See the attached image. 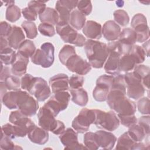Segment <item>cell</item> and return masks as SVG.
I'll use <instances>...</instances> for the list:
<instances>
[{"label":"cell","instance_id":"6da1fadb","mask_svg":"<svg viewBox=\"0 0 150 150\" xmlns=\"http://www.w3.org/2000/svg\"><path fill=\"white\" fill-rule=\"evenodd\" d=\"M84 46L91 66L95 69L102 68L109 55L107 45L96 40L87 39Z\"/></svg>","mask_w":150,"mask_h":150},{"label":"cell","instance_id":"7a4b0ae2","mask_svg":"<svg viewBox=\"0 0 150 150\" xmlns=\"http://www.w3.org/2000/svg\"><path fill=\"white\" fill-rule=\"evenodd\" d=\"M54 114L45 106L42 107L38 113V124L42 128L55 135H60L65 130L64 123L56 120Z\"/></svg>","mask_w":150,"mask_h":150},{"label":"cell","instance_id":"3957f363","mask_svg":"<svg viewBox=\"0 0 150 150\" xmlns=\"http://www.w3.org/2000/svg\"><path fill=\"white\" fill-rule=\"evenodd\" d=\"M54 47L50 42L43 43L40 46V49L35 50L30 57L33 63L40 65L43 68L50 67L54 60Z\"/></svg>","mask_w":150,"mask_h":150},{"label":"cell","instance_id":"277c9868","mask_svg":"<svg viewBox=\"0 0 150 150\" xmlns=\"http://www.w3.org/2000/svg\"><path fill=\"white\" fill-rule=\"evenodd\" d=\"M96 118V109L84 108L74 118L71 127L77 133H84L89 130L90 125L94 124Z\"/></svg>","mask_w":150,"mask_h":150},{"label":"cell","instance_id":"5b68a950","mask_svg":"<svg viewBox=\"0 0 150 150\" xmlns=\"http://www.w3.org/2000/svg\"><path fill=\"white\" fill-rule=\"evenodd\" d=\"M17 107L25 115L31 117L36 114L39 109L38 101L30 93L20 89L18 90Z\"/></svg>","mask_w":150,"mask_h":150},{"label":"cell","instance_id":"8992f818","mask_svg":"<svg viewBox=\"0 0 150 150\" xmlns=\"http://www.w3.org/2000/svg\"><path fill=\"white\" fill-rule=\"evenodd\" d=\"M96 127L107 131H113L120 125V120L114 111L105 112L96 109V118L94 122Z\"/></svg>","mask_w":150,"mask_h":150},{"label":"cell","instance_id":"52a82bcc","mask_svg":"<svg viewBox=\"0 0 150 150\" xmlns=\"http://www.w3.org/2000/svg\"><path fill=\"white\" fill-rule=\"evenodd\" d=\"M56 29L57 33L66 43H69L76 46L81 47L84 45L86 42V38L82 34L79 33L69 23L62 25H56Z\"/></svg>","mask_w":150,"mask_h":150},{"label":"cell","instance_id":"ba28073f","mask_svg":"<svg viewBox=\"0 0 150 150\" xmlns=\"http://www.w3.org/2000/svg\"><path fill=\"white\" fill-rule=\"evenodd\" d=\"M124 76L126 84V94L128 97L135 100L142 98L145 94V88L141 80L133 72L126 73Z\"/></svg>","mask_w":150,"mask_h":150},{"label":"cell","instance_id":"9c48e42d","mask_svg":"<svg viewBox=\"0 0 150 150\" xmlns=\"http://www.w3.org/2000/svg\"><path fill=\"white\" fill-rule=\"evenodd\" d=\"M70 100V95L67 91H60L54 94L44 104L56 117L58 114L67 108Z\"/></svg>","mask_w":150,"mask_h":150},{"label":"cell","instance_id":"30bf717a","mask_svg":"<svg viewBox=\"0 0 150 150\" xmlns=\"http://www.w3.org/2000/svg\"><path fill=\"white\" fill-rule=\"evenodd\" d=\"M28 91L40 102L45 101L51 94V90L47 81L39 77H34Z\"/></svg>","mask_w":150,"mask_h":150},{"label":"cell","instance_id":"8fae6325","mask_svg":"<svg viewBox=\"0 0 150 150\" xmlns=\"http://www.w3.org/2000/svg\"><path fill=\"white\" fill-rule=\"evenodd\" d=\"M65 66L69 71L80 76L87 74L91 69L90 63L77 54L71 56L67 61Z\"/></svg>","mask_w":150,"mask_h":150},{"label":"cell","instance_id":"7c38bea8","mask_svg":"<svg viewBox=\"0 0 150 150\" xmlns=\"http://www.w3.org/2000/svg\"><path fill=\"white\" fill-rule=\"evenodd\" d=\"M59 139L64 146V149H87L78 141L77 132L71 128H68L59 135Z\"/></svg>","mask_w":150,"mask_h":150},{"label":"cell","instance_id":"4fadbf2b","mask_svg":"<svg viewBox=\"0 0 150 150\" xmlns=\"http://www.w3.org/2000/svg\"><path fill=\"white\" fill-rule=\"evenodd\" d=\"M137 33L131 28H124L121 32L118 41L121 44L122 55L130 53L133 45L137 42Z\"/></svg>","mask_w":150,"mask_h":150},{"label":"cell","instance_id":"5bb4252c","mask_svg":"<svg viewBox=\"0 0 150 150\" xmlns=\"http://www.w3.org/2000/svg\"><path fill=\"white\" fill-rule=\"evenodd\" d=\"M69 78L64 73H59L52 76L49 79V84L53 94L69 89Z\"/></svg>","mask_w":150,"mask_h":150},{"label":"cell","instance_id":"9a60e30c","mask_svg":"<svg viewBox=\"0 0 150 150\" xmlns=\"http://www.w3.org/2000/svg\"><path fill=\"white\" fill-rule=\"evenodd\" d=\"M9 121L12 124L26 129L28 131L35 125L30 118L25 115L19 110L11 112L9 116Z\"/></svg>","mask_w":150,"mask_h":150},{"label":"cell","instance_id":"2e32d148","mask_svg":"<svg viewBox=\"0 0 150 150\" xmlns=\"http://www.w3.org/2000/svg\"><path fill=\"white\" fill-rule=\"evenodd\" d=\"M100 147L104 149H112L117 141L116 137L111 132L99 130L95 132Z\"/></svg>","mask_w":150,"mask_h":150},{"label":"cell","instance_id":"e0dca14e","mask_svg":"<svg viewBox=\"0 0 150 150\" xmlns=\"http://www.w3.org/2000/svg\"><path fill=\"white\" fill-rule=\"evenodd\" d=\"M121 55L117 52H109V55L104 64L105 71L110 75L120 74V59Z\"/></svg>","mask_w":150,"mask_h":150},{"label":"cell","instance_id":"ac0fdd59","mask_svg":"<svg viewBox=\"0 0 150 150\" xmlns=\"http://www.w3.org/2000/svg\"><path fill=\"white\" fill-rule=\"evenodd\" d=\"M121 32L120 26L112 20L105 22L102 27V34L104 38L110 42L117 40Z\"/></svg>","mask_w":150,"mask_h":150},{"label":"cell","instance_id":"d6986e66","mask_svg":"<svg viewBox=\"0 0 150 150\" xmlns=\"http://www.w3.org/2000/svg\"><path fill=\"white\" fill-rule=\"evenodd\" d=\"M82 30L84 35L88 39L97 40L102 37V26L99 23L96 21H87Z\"/></svg>","mask_w":150,"mask_h":150},{"label":"cell","instance_id":"ffe728a7","mask_svg":"<svg viewBox=\"0 0 150 150\" xmlns=\"http://www.w3.org/2000/svg\"><path fill=\"white\" fill-rule=\"evenodd\" d=\"M27 135L32 142L39 145H44L49 140L48 131L36 125L31 128Z\"/></svg>","mask_w":150,"mask_h":150},{"label":"cell","instance_id":"44dd1931","mask_svg":"<svg viewBox=\"0 0 150 150\" xmlns=\"http://www.w3.org/2000/svg\"><path fill=\"white\" fill-rule=\"evenodd\" d=\"M25 35L20 27L13 25L11 32L7 38L9 46L13 49H18L21 44L25 40Z\"/></svg>","mask_w":150,"mask_h":150},{"label":"cell","instance_id":"7402d4cb","mask_svg":"<svg viewBox=\"0 0 150 150\" xmlns=\"http://www.w3.org/2000/svg\"><path fill=\"white\" fill-rule=\"evenodd\" d=\"M29 59L26 58L16 53L15 60L12 64V73L16 76H22L26 74Z\"/></svg>","mask_w":150,"mask_h":150},{"label":"cell","instance_id":"603a6c76","mask_svg":"<svg viewBox=\"0 0 150 150\" xmlns=\"http://www.w3.org/2000/svg\"><path fill=\"white\" fill-rule=\"evenodd\" d=\"M149 71L150 68L149 66L141 64L137 65L134 69V71H132L141 80L144 87L148 90L149 86Z\"/></svg>","mask_w":150,"mask_h":150},{"label":"cell","instance_id":"cb8c5ba5","mask_svg":"<svg viewBox=\"0 0 150 150\" xmlns=\"http://www.w3.org/2000/svg\"><path fill=\"white\" fill-rule=\"evenodd\" d=\"M39 18L42 23H47L52 25H56L59 22L57 12L50 7H46L42 13L39 14Z\"/></svg>","mask_w":150,"mask_h":150},{"label":"cell","instance_id":"d4e9b609","mask_svg":"<svg viewBox=\"0 0 150 150\" xmlns=\"http://www.w3.org/2000/svg\"><path fill=\"white\" fill-rule=\"evenodd\" d=\"M71 95V101L76 104L84 107L88 101L87 92L82 87L77 89H70Z\"/></svg>","mask_w":150,"mask_h":150},{"label":"cell","instance_id":"484cf974","mask_svg":"<svg viewBox=\"0 0 150 150\" xmlns=\"http://www.w3.org/2000/svg\"><path fill=\"white\" fill-rule=\"evenodd\" d=\"M86 16L78 9L71 11L70 16L69 24L76 30H80L84 27L86 23Z\"/></svg>","mask_w":150,"mask_h":150},{"label":"cell","instance_id":"4316f807","mask_svg":"<svg viewBox=\"0 0 150 150\" xmlns=\"http://www.w3.org/2000/svg\"><path fill=\"white\" fill-rule=\"evenodd\" d=\"M120 71L128 73L132 70L138 65L135 59L131 54L122 55L120 59Z\"/></svg>","mask_w":150,"mask_h":150},{"label":"cell","instance_id":"83f0119b","mask_svg":"<svg viewBox=\"0 0 150 150\" xmlns=\"http://www.w3.org/2000/svg\"><path fill=\"white\" fill-rule=\"evenodd\" d=\"M136 142L131 138L128 132H125L118 138L115 149L133 150Z\"/></svg>","mask_w":150,"mask_h":150},{"label":"cell","instance_id":"f1b7e54d","mask_svg":"<svg viewBox=\"0 0 150 150\" xmlns=\"http://www.w3.org/2000/svg\"><path fill=\"white\" fill-rule=\"evenodd\" d=\"M55 9L59 15V22L57 25H62L69 23L70 16L71 11L62 5L59 1H57L56 3Z\"/></svg>","mask_w":150,"mask_h":150},{"label":"cell","instance_id":"f546056e","mask_svg":"<svg viewBox=\"0 0 150 150\" xmlns=\"http://www.w3.org/2000/svg\"><path fill=\"white\" fill-rule=\"evenodd\" d=\"M18 90L9 91L5 93L1 97V101L3 104L9 109H16L17 107Z\"/></svg>","mask_w":150,"mask_h":150},{"label":"cell","instance_id":"4dcf8cb0","mask_svg":"<svg viewBox=\"0 0 150 150\" xmlns=\"http://www.w3.org/2000/svg\"><path fill=\"white\" fill-rule=\"evenodd\" d=\"M36 50V46L34 43L29 39H26L21 44L17 53L22 56L29 59L32 57Z\"/></svg>","mask_w":150,"mask_h":150},{"label":"cell","instance_id":"1f68e13d","mask_svg":"<svg viewBox=\"0 0 150 150\" xmlns=\"http://www.w3.org/2000/svg\"><path fill=\"white\" fill-rule=\"evenodd\" d=\"M110 88L104 85L96 84L93 91V97L98 102H103L106 100Z\"/></svg>","mask_w":150,"mask_h":150},{"label":"cell","instance_id":"d6a6232c","mask_svg":"<svg viewBox=\"0 0 150 150\" xmlns=\"http://www.w3.org/2000/svg\"><path fill=\"white\" fill-rule=\"evenodd\" d=\"M127 132L135 142L142 141L146 135L144 129L137 123L129 127Z\"/></svg>","mask_w":150,"mask_h":150},{"label":"cell","instance_id":"836d02e7","mask_svg":"<svg viewBox=\"0 0 150 150\" xmlns=\"http://www.w3.org/2000/svg\"><path fill=\"white\" fill-rule=\"evenodd\" d=\"M16 54V53L10 46L0 50V59L1 63L6 66L12 64L15 59Z\"/></svg>","mask_w":150,"mask_h":150},{"label":"cell","instance_id":"e575fe53","mask_svg":"<svg viewBox=\"0 0 150 150\" xmlns=\"http://www.w3.org/2000/svg\"><path fill=\"white\" fill-rule=\"evenodd\" d=\"M76 54V50L74 46L69 45H65L59 52V59L62 64L65 66L67 61Z\"/></svg>","mask_w":150,"mask_h":150},{"label":"cell","instance_id":"d590c367","mask_svg":"<svg viewBox=\"0 0 150 150\" xmlns=\"http://www.w3.org/2000/svg\"><path fill=\"white\" fill-rule=\"evenodd\" d=\"M21 16L20 8L15 4L7 7L5 12V18L10 22H15L19 19Z\"/></svg>","mask_w":150,"mask_h":150},{"label":"cell","instance_id":"8d00e7d4","mask_svg":"<svg viewBox=\"0 0 150 150\" xmlns=\"http://www.w3.org/2000/svg\"><path fill=\"white\" fill-rule=\"evenodd\" d=\"M84 144L87 149L96 150L100 148L95 132H87L84 135Z\"/></svg>","mask_w":150,"mask_h":150},{"label":"cell","instance_id":"74e56055","mask_svg":"<svg viewBox=\"0 0 150 150\" xmlns=\"http://www.w3.org/2000/svg\"><path fill=\"white\" fill-rule=\"evenodd\" d=\"M28 39H33L38 36V28L33 22L24 21L21 24Z\"/></svg>","mask_w":150,"mask_h":150},{"label":"cell","instance_id":"f35d334b","mask_svg":"<svg viewBox=\"0 0 150 150\" xmlns=\"http://www.w3.org/2000/svg\"><path fill=\"white\" fill-rule=\"evenodd\" d=\"M114 21L121 26H127L129 22V17L126 11L122 9H118L113 13Z\"/></svg>","mask_w":150,"mask_h":150},{"label":"cell","instance_id":"ab89813d","mask_svg":"<svg viewBox=\"0 0 150 150\" xmlns=\"http://www.w3.org/2000/svg\"><path fill=\"white\" fill-rule=\"evenodd\" d=\"M7 90L9 91H17L20 90L21 80L16 76H9L4 81Z\"/></svg>","mask_w":150,"mask_h":150},{"label":"cell","instance_id":"60d3db41","mask_svg":"<svg viewBox=\"0 0 150 150\" xmlns=\"http://www.w3.org/2000/svg\"><path fill=\"white\" fill-rule=\"evenodd\" d=\"M129 54L135 59L138 64L142 63L145 60V53L142 47L139 45H133Z\"/></svg>","mask_w":150,"mask_h":150},{"label":"cell","instance_id":"b9f144b4","mask_svg":"<svg viewBox=\"0 0 150 150\" xmlns=\"http://www.w3.org/2000/svg\"><path fill=\"white\" fill-rule=\"evenodd\" d=\"M38 29L40 34L45 36L52 37L56 33L55 29L53 25L50 23H41L38 26Z\"/></svg>","mask_w":150,"mask_h":150},{"label":"cell","instance_id":"7bdbcfd3","mask_svg":"<svg viewBox=\"0 0 150 150\" xmlns=\"http://www.w3.org/2000/svg\"><path fill=\"white\" fill-rule=\"evenodd\" d=\"M1 138L0 141V148L1 149L4 150H9V149H15L18 148H21L17 146L16 145L12 142L11 138L7 137L3 133H2ZM22 149V148H21Z\"/></svg>","mask_w":150,"mask_h":150},{"label":"cell","instance_id":"ee69618b","mask_svg":"<svg viewBox=\"0 0 150 150\" xmlns=\"http://www.w3.org/2000/svg\"><path fill=\"white\" fill-rule=\"evenodd\" d=\"M84 82V77L79 74H73L69 80V84L71 89H77L82 87Z\"/></svg>","mask_w":150,"mask_h":150},{"label":"cell","instance_id":"f6af8a7d","mask_svg":"<svg viewBox=\"0 0 150 150\" xmlns=\"http://www.w3.org/2000/svg\"><path fill=\"white\" fill-rule=\"evenodd\" d=\"M77 7L78 10L85 16L89 15L91 13L93 8L91 2L90 1L86 0L78 1Z\"/></svg>","mask_w":150,"mask_h":150},{"label":"cell","instance_id":"bcb514c9","mask_svg":"<svg viewBox=\"0 0 150 150\" xmlns=\"http://www.w3.org/2000/svg\"><path fill=\"white\" fill-rule=\"evenodd\" d=\"M117 116L119 118L120 122H121L122 125L126 127L129 128L132 125L137 123V118H136L135 114L127 115L117 114Z\"/></svg>","mask_w":150,"mask_h":150},{"label":"cell","instance_id":"7dc6e473","mask_svg":"<svg viewBox=\"0 0 150 150\" xmlns=\"http://www.w3.org/2000/svg\"><path fill=\"white\" fill-rule=\"evenodd\" d=\"M137 107L141 114L144 115H149V99L146 97L139 98L137 103Z\"/></svg>","mask_w":150,"mask_h":150},{"label":"cell","instance_id":"c3c4849f","mask_svg":"<svg viewBox=\"0 0 150 150\" xmlns=\"http://www.w3.org/2000/svg\"><path fill=\"white\" fill-rule=\"evenodd\" d=\"M46 1H30L28 4V7L33 10L39 15L46 9Z\"/></svg>","mask_w":150,"mask_h":150},{"label":"cell","instance_id":"681fc988","mask_svg":"<svg viewBox=\"0 0 150 150\" xmlns=\"http://www.w3.org/2000/svg\"><path fill=\"white\" fill-rule=\"evenodd\" d=\"M114 78V76L113 75L103 74L98 77V79L96 80V84H103L111 88L113 84Z\"/></svg>","mask_w":150,"mask_h":150},{"label":"cell","instance_id":"f907efd6","mask_svg":"<svg viewBox=\"0 0 150 150\" xmlns=\"http://www.w3.org/2000/svg\"><path fill=\"white\" fill-rule=\"evenodd\" d=\"M142 24H147L146 18L142 13H137L132 17L131 22V26L132 29Z\"/></svg>","mask_w":150,"mask_h":150},{"label":"cell","instance_id":"816d5d0a","mask_svg":"<svg viewBox=\"0 0 150 150\" xmlns=\"http://www.w3.org/2000/svg\"><path fill=\"white\" fill-rule=\"evenodd\" d=\"M149 121L150 117L149 115H145L144 116H141L138 119V120H137L138 124L144 129L147 136H148L149 134Z\"/></svg>","mask_w":150,"mask_h":150},{"label":"cell","instance_id":"f5cc1de1","mask_svg":"<svg viewBox=\"0 0 150 150\" xmlns=\"http://www.w3.org/2000/svg\"><path fill=\"white\" fill-rule=\"evenodd\" d=\"M22 13L28 21L33 22L37 19L38 13L28 6L22 9Z\"/></svg>","mask_w":150,"mask_h":150},{"label":"cell","instance_id":"db71d44e","mask_svg":"<svg viewBox=\"0 0 150 150\" xmlns=\"http://www.w3.org/2000/svg\"><path fill=\"white\" fill-rule=\"evenodd\" d=\"M34 77L30 74H25L21 79V87L25 90H28Z\"/></svg>","mask_w":150,"mask_h":150},{"label":"cell","instance_id":"11a10c76","mask_svg":"<svg viewBox=\"0 0 150 150\" xmlns=\"http://www.w3.org/2000/svg\"><path fill=\"white\" fill-rule=\"evenodd\" d=\"M12 26L5 21H2L0 23V35L1 36L7 38L10 34Z\"/></svg>","mask_w":150,"mask_h":150},{"label":"cell","instance_id":"9f6ffc18","mask_svg":"<svg viewBox=\"0 0 150 150\" xmlns=\"http://www.w3.org/2000/svg\"><path fill=\"white\" fill-rule=\"evenodd\" d=\"M1 131L2 133L6 135L7 137H9L11 139L15 138V136L14 134V131H13V124H10V123H7L4 125L2 126L1 128Z\"/></svg>","mask_w":150,"mask_h":150},{"label":"cell","instance_id":"6f0895ef","mask_svg":"<svg viewBox=\"0 0 150 150\" xmlns=\"http://www.w3.org/2000/svg\"><path fill=\"white\" fill-rule=\"evenodd\" d=\"M107 48L109 52H117L122 56L121 46L120 43L118 41H112L109 42L107 45Z\"/></svg>","mask_w":150,"mask_h":150},{"label":"cell","instance_id":"680465c9","mask_svg":"<svg viewBox=\"0 0 150 150\" xmlns=\"http://www.w3.org/2000/svg\"><path fill=\"white\" fill-rule=\"evenodd\" d=\"M12 71L11 69L6 66H4L2 63H1V70L0 74V80L1 81H4L9 76L11 75Z\"/></svg>","mask_w":150,"mask_h":150},{"label":"cell","instance_id":"91938a15","mask_svg":"<svg viewBox=\"0 0 150 150\" xmlns=\"http://www.w3.org/2000/svg\"><path fill=\"white\" fill-rule=\"evenodd\" d=\"M59 2L62 5L66 7L70 11H72L77 7L78 1L76 0H59Z\"/></svg>","mask_w":150,"mask_h":150},{"label":"cell","instance_id":"94428289","mask_svg":"<svg viewBox=\"0 0 150 150\" xmlns=\"http://www.w3.org/2000/svg\"><path fill=\"white\" fill-rule=\"evenodd\" d=\"M8 47H9L8 41L7 38L1 36V46H0V50H2Z\"/></svg>","mask_w":150,"mask_h":150},{"label":"cell","instance_id":"6125c7cd","mask_svg":"<svg viewBox=\"0 0 150 150\" xmlns=\"http://www.w3.org/2000/svg\"><path fill=\"white\" fill-rule=\"evenodd\" d=\"M142 47V49H144L146 56L149 57V40H148L147 41L145 42V43L142 45V46H141Z\"/></svg>","mask_w":150,"mask_h":150},{"label":"cell","instance_id":"be15d7a7","mask_svg":"<svg viewBox=\"0 0 150 150\" xmlns=\"http://www.w3.org/2000/svg\"><path fill=\"white\" fill-rule=\"evenodd\" d=\"M4 3H5V5L8 7V6L11 5L15 4V1H5Z\"/></svg>","mask_w":150,"mask_h":150}]
</instances>
